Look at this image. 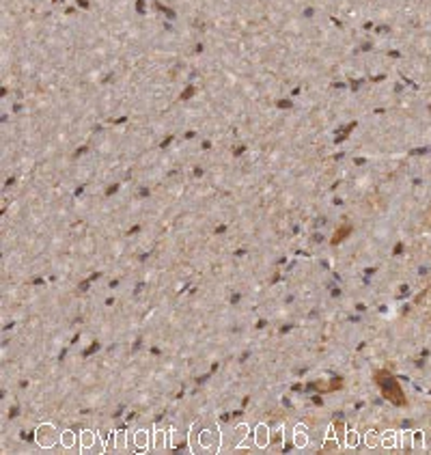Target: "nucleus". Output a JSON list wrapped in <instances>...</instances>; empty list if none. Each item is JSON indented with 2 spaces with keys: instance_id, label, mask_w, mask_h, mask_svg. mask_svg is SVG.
Listing matches in <instances>:
<instances>
[{
  "instance_id": "f257e3e1",
  "label": "nucleus",
  "mask_w": 431,
  "mask_h": 455,
  "mask_svg": "<svg viewBox=\"0 0 431 455\" xmlns=\"http://www.w3.org/2000/svg\"><path fill=\"white\" fill-rule=\"evenodd\" d=\"M375 382H377V386H380L382 395L391 403H395V406H399V408L405 406V395L401 390V384H399L393 374H388V371H377Z\"/></svg>"
}]
</instances>
